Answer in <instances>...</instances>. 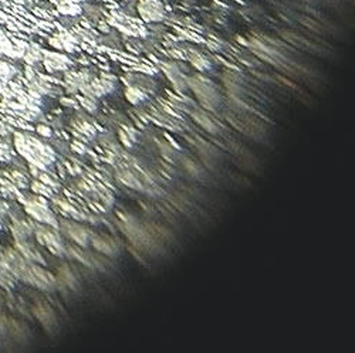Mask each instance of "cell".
<instances>
[{
  "label": "cell",
  "mask_w": 355,
  "mask_h": 353,
  "mask_svg": "<svg viewBox=\"0 0 355 353\" xmlns=\"http://www.w3.org/2000/svg\"><path fill=\"white\" fill-rule=\"evenodd\" d=\"M8 264L13 270V273L18 274L20 278L26 280L27 283L34 284L40 288H48L54 283L50 274L44 273L36 265L27 264L23 258L18 256H13V254L8 256Z\"/></svg>",
  "instance_id": "obj_1"
},
{
  "label": "cell",
  "mask_w": 355,
  "mask_h": 353,
  "mask_svg": "<svg viewBox=\"0 0 355 353\" xmlns=\"http://www.w3.org/2000/svg\"><path fill=\"white\" fill-rule=\"evenodd\" d=\"M138 13L146 23H160L165 18V9L160 0H140Z\"/></svg>",
  "instance_id": "obj_2"
},
{
  "label": "cell",
  "mask_w": 355,
  "mask_h": 353,
  "mask_svg": "<svg viewBox=\"0 0 355 353\" xmlns=\"http://www.w3.org/2000/svg\"><path fill=\"white\" fill-rule=\"evenodd\" d=\"M38 237L42 240V243H44L46 246L50 248V250H53L54 253H60V251H62V244H60L58 240L54 237L53 234H50V233H47V231H40V233H38Z\"/></svg>",
  "instance_id": "obj_3"
}]
</instances>
